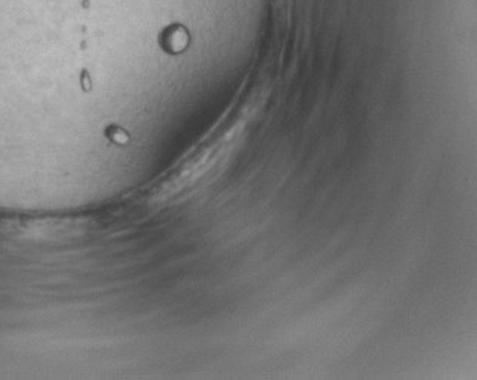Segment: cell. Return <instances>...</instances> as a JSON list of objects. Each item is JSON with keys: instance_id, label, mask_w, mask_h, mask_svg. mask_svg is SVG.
Instances as JSON below:
<instances>
[{"instance_id": "cell-1", "label": "cell", "mask_w": 477, "mask_h": 380, "mask_svg": "<svg viewBox=\"0 0 477 380\" xmlns=\"http://www.w3.org/2000/svg\"><path fill=\"white\" fill-rule=\"evenodd\" d=\"M160 43L166 52L180 53V52H183L189 44V33L183 26H180V24H174V26H170L163 31Z\"/></svg>"}]
</instances>
